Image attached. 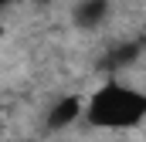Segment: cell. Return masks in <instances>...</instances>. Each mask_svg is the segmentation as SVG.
<instances>
[{"mask_svg":"<svg viewBox=\"0 0 146 142\" xmlns=\"http://www.w3.org/2000/svg\"><path fill=\"white\" fill-rule=\"evenodd\" d=\"M143 115H146V98L136 88H126V85H106L102 91H95V98L88 105V122L102 125V129L139 125Z\"/></svg>","mask_w":146,"mask_h":142,"instance_id":"cell-1","label":"cell"},{"mask_svg":"<svg viewBox=\"0 0 146 142\" xmlns=\"http://www.w3.org/2000/svg\"><path fill=\"white\" fill-rule=\"evenodd\" d=\"M72 17H75L78 27H99L109 17V0H82L72 10Z\"/></svg>","mask_w":146,"mask_h":142,"instance_id":"cell-2","label":"cell"},{"mask_svg":"<svg viewBox=\"0 0 146 142\" xmlns=\"http://www.w3.org/2000/svg\"><path fill=\"white\" fill-rule=\"evenodd\" d=\"M78 115H82V102H78V98H61L58 105L51 108L48 125H51V129H65V125H72Z\"/></svg>","mask_w":146,"mask_h":142,"instance_id":"cell-3","label":"cell"},{"mask_svg":"<svg viewBox=\"0 0 146 142\" xmlns=\"http://www.w3.org/2000/svg\"><path fill=\"white\" fill-rule=\"evenodd\" d=\"M3 3H10V0H0V7H3Z\"/></svg>","mask_w":146,"mask_h":142,"instance_id":"cell-4","label":"cell"},{"mask_svg":"<svg viewBox=\"0 0 146 142\" xmlns=\"http://www.w3.org/2000/svg\"><path fill=\"white\" fill-rule=\"evenodd\" d=\"M0 34H3V27H0Z\"/></svg>","mask_w":146,"mask_h":142,"instance_id":"cell-5","label":"cell"}]
</instances>
